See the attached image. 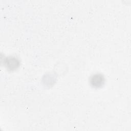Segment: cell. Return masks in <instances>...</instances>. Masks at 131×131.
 Returning a JSON list of instances; mask_svg holds the SVG:
<instances>
[{
	"label": "cell",
	"instance_id": "1",
	"mask_svg": "<svg viewBox=\"0 0 131 131\" xmlns=\"http://www.w3.org/2000/svg\"><path fill=\"white\" fill-rule=\"evenodd\" d=\"M105 79L101 74H96L92 75L90 79V83L94 88H101L104 83Z\"/></svg>",
	"mask_w": 131,
	"mask_h": 131
},
{
	"label": "cell",
	"instance_id": "2",
	"mask_svg": "<svg viewBox=\"0 0 131 131\" xmlns=\"http://www.w3.org/2000/svg\"><path fill=\"white\" fill-rule=\"evenodd\" d=\"M6 65L8 70L13 71L17 69L19 65V60L15 57H8L6 59Z\"/></svg>",
	"mask_w": 131,
	"mask_h": 131
}]
</instances>
